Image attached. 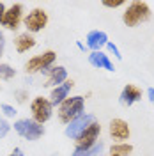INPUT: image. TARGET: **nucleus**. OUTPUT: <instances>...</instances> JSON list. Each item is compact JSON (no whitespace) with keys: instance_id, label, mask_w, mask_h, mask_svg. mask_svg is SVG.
Returning a JSON list of instances; mask_svg holds the SVG:
<instances>
[{"instance_id":"f257e3e1","label":"nucleus","mask_w":154,"mask_h":156,"mask_svg":"<svg viewBox=\"0 0 154 156\" xmlns=\"http://www.w3.org/2000/svg\"><path fill=\"white\" fill-rule=\"evenodd\" d=\"M151 20V7L147 2H140L135 0L129 5H126L124 12H122V21L126 27H138L140 23H145Z\"/></svg>"},{"instance_id":"f03ea898","label":"nucleus","mask_w":154,"mask_h":156,"mask_svg":"<svg viewBox=\"0 0 154 156\" xmlns=\"http://www.w3.org/2000/svg\"><path fill=\"white\" fill-rule=\"evenodd\" d=\"M85 108V98L83 96H71L68 99H64L57 108V117L62 124L68 126L73 119H76L78 115L83 114Z\"/></svg>"},{"instance_id":"7ed1b4c3","label":"nucleus","mask_w":154,"mask_h":156,"mask_svg":"<svg viewBox=\"0 0 154 156\" xmlns=\"http://www.w3.org/2000/svg\"><path fill=\"white\" fill-rule=\"evenodd\" d=\"M55 60H57V53H55L53 50H46V51H43V53H39V55L30 57L29 60L25 62L23 69H25V73H27V75L46 73L50 68H53Z\"/></svg>"},{"instance_id":"20e7f679","label":"nucleus","mask_w":154,"mask_h":156,"mask_svg":"<svg viewBox=\"0 0 154 156\" xmlns=\"http://www.w3.org/2000/svg\"><path fill=\"white\" fill-rule=\"evenodd\" d=\"M12 128H14V131H16L21 138L30 140V142L39 140L41 136L44 135V126H43V124H39V122H36L34 119H29V117L14 121Z\"/></svg>"},{"instance_id":"39448f33","label":"nucleus","mask_w":154,"mask_h":156,"mask_svg":"<svg viewBox=\"0 0 154 156\" xmlns=\"http://www.w3.org/2000/svg\"><path fill=\"white\" fill-rule=\"evenodd\" d=\"M30 119H34L39 124L48 122L50 119L53 117V105L48 98L44 96H36L30 101Z\"/></svg>"},{"instance_id":"423d86ee","label":"nucleus","mask_w":154,"mask_h":156,"mask_svg":"<svg viewBox=\"0 0 154 156\" xmlns=\"http://www.w3.org/2000/svg\"><path fill=\"white\" fill-rule=\"evenodd\" d=\"M23 25L29 34H37L41 30L46 29L48 25V12L41 7H34V9L27 12V16H23Z\"/></svg>"},{"instance_id":"0eeeda50","label":"nucleus","mask_w":154,"mask_h":156,"mask_svg":"<svg viewBox=\"0 0 154 156\" xmlns=\"http://www.w3.org/2000/svg\"><path fill=\"white\" fill-rule=\"evenodd\" d=\"M94 121H96V119H94V115H90V114H85V112H83L82 115H78L76 119H73L68 126H66V129H64V135L68 136V138H71V140H75V142H76L78 138L82 136V133H83V131H85L87 128L94 122Z\"/></svg>"},{"instance_id":"6e6552de","label":"nucleus","mask_w":154,"mask_h":156,"mask_svg":"<svg viewBox=\"0 0 154 156\" xmlns=\"http://www.w3.org/2000/svg\"><path fill=\"white\" fill-rule=\"evenodd\" d=\"M23 23V4L19 2H14L11 4L7 11H5V16H4V21H2V27L7 30H18L19 25Z\"/></svg>"},{"instance_id":"1a4fd4ad","label":"nucleus","mask_w":154,"mask_h":156,"mask_svg":"<svg viewBox=\"0 0 154 156\" xmlns=\"http://www.w3.org/2000/svg\"><path fill=\"white\" fill-rule=\"evenodd\" d=\"M108 135H110V138L115 140V144L128 142L129 136H131V128L128 124V121L117 117V119H112L110 124H108Z\"/></svg>"},{"instance_id":"9d476101","label":"nucleus","mask_w":154,"mask_h":156,"mask_svg":"<svg viewBox=\"0 0 154 156\" xmlns=\"http://www.w3.org/2000/svg\"><path fill=\"white\" fill-rule=\"evenodd\" d=\"M99 135H101V124H99L97 121H94V122L82 133V136L76 140V149L94 147L97 142H99Z\"/></svg>"},{"instance_id":"9b49d317","label":"nucleus","mask_w":154,"mask_h":156,"mask_svg":"<svg viewBox=\"0 0 154 156\" xmlns=\"http://www.w3.org/2000/svg\"><path fill=\"white\" fill-rule=\"evenodd\" d=\"M89 64L96 69H105V71H115L114 62L105 51H90L89 53Z\"/></svg>"},{"instance_id":"f8f14e48","label":"nucleus","mask_w":154,"mask_h":156,"mask_svg":"<svg viewBox=\"0 0 154 156\" xmlns=\"http://www.w3.org/2000/svg\"><path fill=\"white\" fill-rule=\"evenodd\" d=\"M108 43V36L103 30H92L89 32L85 37V44L87 48H90L92 51H101V48H105Z\"/></svg>"},{"instance_id":"ddd939ff","label":"nucleus","mask_w":154,"mask_h":156,"mask_svg":"<svg viewBox=\"0 0 154 156\" xmlns=\"http://www.w3.org/2000/svg\"><path fill=\"white\" fill-rule=\"evenodd\" d=\"M75 87V82L73 80H66L62 85H58V87H53L51 89V92H50V101H51V105L55 107V105H60L64 99H68L69 98V90Z\"/></svg>"},{"instance_id":"4468645a","label":"nucleus","mask_w":154,"mask_h":156,"mask_svg":"<svg viewBox=\"0 0 154 156\" xmlns=\"http://www.w3.org/2000/svg\"><path fill=\"white\" fill-rule=\"evenodd\" d=\"M48 78H46V87H58V85H62L66 80H68V69L64 68V66H53V68H50L48 71Z\"/></svg>"},{"instance_id":"2eb2a0df","label":"nucleus","mask_w":154,"mask_h":156,"mask_svg":"<svg viewBox=\"0 0 154 156\" xmlns=\"http://www.w3.org/2000/svg\"><path fill=\"white\" fill-rule=\"evenodd\" d=\"M140 99H142V89L133 85V83H128L121 92V103L124 107H131V105L138 103Z\"/></svg>"},{"instance_id":"dca6fc26","label":"nucleus","mask_w":154,"mask_h":156,"mask_svg":"<svg viewBox=\"0 0 154 156\" xmlns=\"http://www.w3.org/2000/svg\"><path fill=\"white\" fill-rule=\"evenodd\" d=\"M12 43H14V50H16L18 53H27L29 50H32L36 44H37L36 37H34L32 34H29V32H21V34H18Z\"/></svg>"},{"instance_id":"f3484780","label":"nucleus","mask_w":154,"mask_h":156,"mask_svg":"<svg viewBox=\"0 0 154 156\" xmlns=\"http://www.w3.org/2000/svg\"><path fill=\"white\" fill-rule=\"evenodd\" d=\"M133 153V146L128 142H121V144H114L110 147V154L112 156H129Z\"/></svg>"},{"instance_id":"a211bd4d","label":"nucleus","mask_w":154,"mask_h":156,"mask_svg":"<svg viewBox=\"0 0 154 156\" xmlns=\"http://www.w3.org/2000/svg\"><path fill=\"white\" fill-rule=\"evenodd\" d=\"M101 151H103V144L97 142L94 147H89V149H75L71 156H97L101 154Z\"/></svg>"},{"instance_id":"6ab92c4d","label":"nucleus","mask_w":154,"mask_h":156,"mask_svg":"<svg viewBox=\"0 0 154 156\" xmlns=\"http://www.w3.org/2000/svg\"><path fill=\"white\" fill-rule=\"evenodd\" d=\"M16 76V69L9 66V64H0V80L4 82H9Z\"/></svg>"},{"instance_id":"aec40b11","label":"nucleus","mask_w":154,"mask_h":156,"mask_svg":"<svg viewBox=\"0 0 154 156\" xmlns=\"http://www.w3.org/2000/svg\"><path fill=\"white\" fill-rule=\"evenodd\" d=\"M0 112H2L4 117H14L18 114L16 108L12 107V105H9V103H2V105H0Z\"/></svg>"},{"instance_id":"412c9836","label":"nucleus","mask_w":154,"mask_h":156,"mask_svg":"<svg viewBox=\"0 0 154 156\" xmlns=\"http://www.w3.org/2000/svg\"><path fill=\"white\" fill-rule=\"evenodd\" d=\"M11 131V124L7 122V119L4 115H0V138L7 136V133Z\"/></svg>"},{"instance_id":"4be33fe9","label":"nucleus","mask_w":154,"mask_h":156,"mask_svg":"<svg viewBox=\"0 0 154 156\" xmlns=\"http://www.w3.org/2000/svg\"><path fill=\"white\" fill-rule=\"evenodd\" d=\"M126 2L124 0H103V5L110 7V9H117V7H122Z\"/></svg>"},{"instance_id":"5701e85b","label":"nucleus","mask_w":154,"mask_h":156,"mask_svg":"<svg viewBox=\"0 0 154 156\" xmlns=\"http://www.w3.org/2000/svg\"><path fill=\"white\" fill-rule=\"evenodd\" d=\"M14 98H16V101H18V103H25V101H27V98H29V90H25V89L14 90Z\"/></svg>"},{"instance_id":"b1692460","label":"nucleus","mask_w":154,"mask_h":156,"mask_svg":"<svg viewBox=\"0 0 154 156\" xmlns=\"http://www.w3.org/2000/svg\"><path fill=\"white\" fill-rule=\"evenodd\" d=\"M106 48L110 50V51H112V53H114V55H115L117 58H121V57H122V55H121V51H119V48H117V46L114 44V43H110V41H108V43H106Z\"/></svg>"},{"instance_id":"393cba45","label":"nucleus","mask_w":154,"mask_h":156,"mask_svg":"<svg viewBox=\"0 0 154 156\" xmlns=\"http://www.w3.org/2000/svg\"><path fill=\"white\" fill-rule=\"evenodd\" d=\"M5 11H7V5L4 2H0V27H2V21H4V16H5Z\"/></svg>"},{"instance_id":"a878e982","label":"nucleus","mask_w":154,"mask_h":156,"mask_svg":"<svg viewBox=\"0 0 154 156\" xmlns=\"http://www.w3.org/2000/svg\"><path fill=\"white\" fill-rule=\"evenodd\" d=\"M4 50H5V36L4 32H0V57L4 55Z\"/></svg>"},{"instance_id":"bb28decb","label":"nucleus","mask_w":154,"mask_h":156,"mask_svg":"<svg viewBox=\"0 0 154 156\" xmlns=\"http://www.w3.org/2000/svg\"><path fill=\"white\" fill-rule=\"evenodd\" d=\"M7 156H25V153H23V149H21V147H14Z\"/></svg>"},{"instance_id":"cd10ccee","label":"nucleus","mask_w":154,"mask_h":156,"mask_svg":"<svg viewBox=\"0 0 154 156\" xmlns=\"http://www.w3.org/2000/svg\"><path fill=\"white\" fill-rule=\"evenodd\" d=\"M147 94H149V99H151V101L154 103V89H152V87H151L149 90H147Z\"/></svg>"},{"instance_id":"c85d7f7f","label":"nucleus","mask_w":154,"mask_h":156,"mask_svg":"<svg viewBox=\"0 0 154 156\" xmlns=\"http://www.w3.org/2000/svg\"><path fill=\"white\" fill-rule=\"evenodd\" d=\"M110 156H112V154H110Z\"/></svg>"}]
</instances>
